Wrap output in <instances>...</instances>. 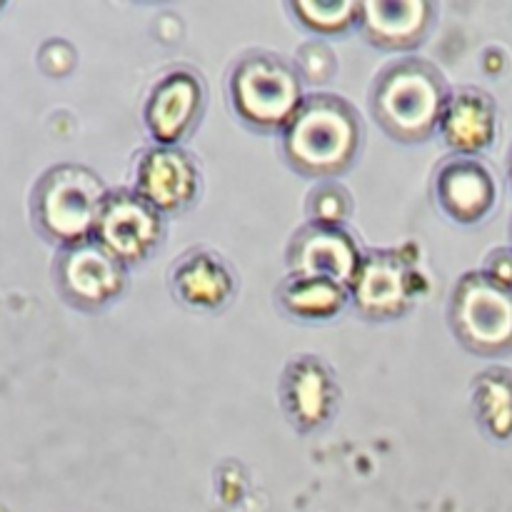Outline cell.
Masks as SVG:
<instances>
[{
	"label": "cell",
	"mask_w": 512,
	"mask_h": 512,
	"mask_svg": "<svg viewBox=\"0 0 512 512\" xmlns=\"http://www.w3.org/2000/svg\"><path fill=\"white\" fill-rule=\"evenodd\" d=\"M448 320L455 338L470 353L483 358L512 353V290L483 270H470L455 283Z\"/></svg>",
	"instance_id": "cell-5"
},
{
	"label": "cell",
	"mask_w": 512,
	"mask_h": 512,
	"mask_svg": "<svg viewBox=\"0 0 512 512\" xmlns=\"http://www.w3.org/2000/svg\"><path fill=\"white\" fill-rule=\"evenodd\" d=\"M238 280L230 265L213 250H190L170 270V290L195 310H218L230 303Z\"/></svg>",
	"instance_id": "cell-16"
},
{
	"label": "cell",
	"mask_w": 512,
	"mask_h": 512,
	"mask_svg": "<svg viewBox=\"0 0 512 512\" xmlns=\"http://www.w3.org/2000/svg\"><path fill=\"white\" fill-rule=\"evenodd\" d=\"M0 8H3V3H0Z\"/></svg>",
	"instance_id": "cell-24"
},
{
	"label": "cell",
	"mask_w": 512,
	"mask_h": 512,
	"mask_svg": "<svg viewBox=\"0 0 512 512\" xmlns=\"http://www.w3.org/2000/svg\"><path fill=\"white\" fill-rule=\"evenodd\" d=\"M510 240H512V223H510Z\"/></svg>",
	"instance_id": "cell-23"
},
{
	"label": "cell",
	"mask_w": 512,
	"mask_h": 512,
	"mask_svg": "<svg viewBox=\"0 0 512 512\" xmlns=\"http://www.w3.org/2000/svg\"><path fill=\"white\" fill-rule=\"evenodd\" d=\"M205 108V85L195 70L173 68L150 88L143 120L158 145H178L198 125Z\"/></svg>",
	"instance_id": "cell-10"
},
{
	"label": "cell",
	"mask_w": 512,
	"mask_h": 512,
	"mask_svg": "<svg viewBox=\"0 0 512 512\" xmlns=\"http://www.w3.org/2000/svg\"><path fill=\"white\" fill-rule=\"evenodd\" d=\"M473 410L490 438H512V370L493 365L475 375Z\"/></svg>",
	"instance_id": "cell-18"
},
{
	"label": "cell",
	"mask_w": 512,
	"mask_h": 512,
	"mask_svg": "<svg viewBox=\"0 0 512 512\" xmlns=\"http://www.w3.org/2000/svg\"><path fill=\"white\" fill-rule=\"evenodd\" d=\"M438 133L458 155H478L498 135V110L480 88H455L443 105Z\"/></svg>",
	"instance_id": "cell-15"
},
{
	"label": "cell",
	"mask_w": 512,
	"mask_h": 512,
	"mask_svg": "<svg viewBox=\"0 0 512 512\" xmlns=\"http://www.w3.org/2000/svg\"><path fill=\"white\" fill-rule=\"evenodd\" d=\"M110 190L103 178L78 163L43 170L30 190V220L40 238L58 248L93 238L100 208Z\"/></svg>",
	"instance_id": "cell-3"
},
{
	"label": "cell",
	"mask_w": 512,
	"mask_h": 512,
	"mask_svg": "<svg viewBox=\"0 0 512 512\" xmlns=\"http://www.w3.org/2000/svg\"><path fill=\"white\" fill-rule=\"evenodd\" d=\"M348 290L363 318L395 320L418 300L420 273L400 250H370L360 260Z\"/></svg>",
	"instance_id": "cell-7"
},
{
	"label": "cell",
	"mask_w": 512,
	"mask_h": 512,
	"mask_svg": "<svg viewBox=\"0 0 512 512\" xmlns=\"http://www.w3.org/2000/svg\"><path fill=\"white\" fill-rule=\"evenodd\" d=\"M200 173L180 145H150L135 165V190L160 213L188 208L198 195Z\"/></svg>",
	"instance_id": "cell-12"
},
{
	"label": "cell",
	"mask_w": 512,
	"mask_h": 512,
	"mask_svg": "<svg viewBox=\"0 0 512 512\" xmlns=\"http://www.w3.org/2000/svg\"><path fill=\"white\" fill-rule=\"evenodd\" d=\"M53 280L60 298L78 310H100L125 290V265L95 238L58 248Z\"/></svg>",
	"instance_id": "cell-6"
},
{
	"label": "cell",
	"mask_w": 512,
	"mask_h": 512,
	"mask_svg": "<svg viewBox=\"0 0 512 512\" xmlns=\"http://www.w3.org/2000/svg\"><path fill=\"white\" fill-rule=\"evenodd\" d=\"M278 305L298 320H330L343 313L350 300L348 285L315 275H290L278 285Z\"/></svg>",
	"instance_id": "cell-17"
},
{
	"label": "cell",
	"mask_w": 512,
	"mask_h": 512,
	"mask_svg": "<svg viewBox=\"0 0 512 512\" xmlns=\"http://www.w3.org/2000/svg\"><path fill=\"white\" fill-rule=\"evenodd\" d=\"M305 213H308V223L343 228V223L353 213V198H350L348 188L338 180H320L310 190Z\"/></svg>",
	"instance_id": "cell-20"
},
{
	"label": "cell",
	"mask_w": 512,
	"mask_h": 512,
	"mask_svg": "<svg viewBox=\"0 0 512 512\" xmlns=\"http://www.w3.org/2000/svg\"><path fill=\"white\" fill-rule=\"evenodd\" d=\"M233 113L260 133L283 130L303 105V75L298 65L270 50H248L228 75Z\"/></svg>",
	"instance_id": "cell-4"
},
{
	"label": "cell",
	"mask_w": 512,
	"mask_h": 512,
	"mask_svg": "<svg viewBox=\"0 0 512 512\" xmlns=\"http://www.w3.org/2000/svg\"><path fill=\"white\" fill-rule=\"evenodd\" d=\"M363 145V120L350 100L335 93L305 95L280 130L283 158L305 178L335 180L353 165Z\"/></svg>",
	"instance_id": "cell-1"
},
{
	"label": "cell",
	"mask_w": 512,
	"mask_h": 512,
	"mask_svg": "<svg viewBox=\"0 0 512 512\" xmlns=\"http://www.w3.org/2000/svg\"><path fill=\"white\" fill-rule=\"evenodd\" d=\"M448 93L445 75L430 60L408 55L378 73L370 88V113L398 143H425L438 133Z\"/></svg>",
	"instance_id": "cell-2"
},
{
	"label": "cell",
	"mask_w": 512,
	"mask_h": 512,
	"mask_svg": "<svg viewBox=\"0 0 512 512\" xmlns=\"http://www.w3.org/2000/svg\"><path fill=\"white\" fill-rule=\"evenodd\" d=\"M435 200L450 220L475 225L493 213L498 183L478 155H448L435 170Z\"/></svg>",
	"instance_id": "cell-11"
},
{
	"label": "cell",
	"mask_w": 512,
	"mask_h": 512,
	"mask_svg": "<svg viewBox=\"0 0 512 512\" xmlns=\"http://www.w3.org/2000/svg\"><path fill=\"white\" fill-rule=\"evenodd\" d=\"M295 18L313 33H345L358 23L360 3L353 0H293L288 5Z\"/></svg>",
	"instance_id": "cell-19"
},
{
	"label": "cell",
	"mask_w": 512,
	"mask_h": 512,
	"mask_svg": "<svg viewBox=\"0 0 512 512\" xmlns=\"http://www.w3.org/2000/svg\"><path fill=\"white\" fill-rule=\"evenodd\" d=\"M93 238L123 265L140 263L163 238V213L138 190H110L100 208Z\"/></svg>",
	"instance_id": "cell-8"
},
{
	"label": "cell",
	"mask_w": 512,
	"mask_h": 512,
	"mask_svg": "<svg viewBox=\"0 0 512 512\" xmlns=\"http://www.w3.org/2000/svg\"><path fill=\"white\" fill-rule=\"evenodd\" d=\"M508 173H510V185H512V148H510V158H508Z\"/></svg>",
	"instance_id": "cell-22"
},
{
	"label": "cell",
	"mask_w": 512,
	"mask_h": 512,
	"mask_svg": "<svg viewBox=\"0 0 512 512\" xmlns=\"http://www.w3.org/2000/svg\"><path fill=\"white\" fill-rule=\"evenodd\" d=\"M485 275L500 283L503 288L512 290V248H498L485 258Z\"/></svg>",
	"instance_id": "cell-21"
},
{
	"label": "cell",
	"mask_w": 512,
	"mask_h": 512,
	"mask_svg": "<svg viewBox=\"0 0 512 512\" xmlns=\"http://www.w3.org/2000/svg\"><path fill=\"white\" fill-rule=\"evenodd\" d=\"M435 5L428 0H368L360 3L358 28L383 50H410L428 35Z\"/></svg>",
	"instance_id": "cell-14"
},
{
	"label": "cell",
	"mask_w": 512,
	"mask_h": 512,
	"mask_svg": "<svg viewBox=\"0 0 512 512\" xmlns=\"http://www.w3.org/2000/svg\"><path fill=\"white\" fill-rule=\"evenodd\" d=\"M338 380L330 365L318 355H295L278 380V400L283 415L300 433L318 430L338 408Z\"/></svg>",
	"instance_id": "cell-9"
},
{
	"label": "cell",
	"mask_w": 512,
	"mask_h": 512,
	"mask_svg": "<svg viewBox=\"0 0 512 512\" xmlns=\"http://www.w3.org/2000/svg\"><path fill=\"white\" fill-rule=\"evenodd\" d=\"M285 258H288L290 275H315V278H330L350 285L363 255L345 228L305 223L290 238Z\"/></svg>",
	"instance_id": "cell-13"
}]
</instances>
